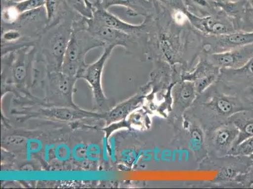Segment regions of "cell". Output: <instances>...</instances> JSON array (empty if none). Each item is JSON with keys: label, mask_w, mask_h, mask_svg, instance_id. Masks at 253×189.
<instances>
[{"label": "cell", "mask_w": 253, "mask_h": 189, "mask_svg": "<svg viewBox=\"0 0 253 189\" xmlns=\"http://www.w3.org/2000/svg\"><path fill=\"white\" fill-rule=\"evenodd\" d=\"M47 26V18L44 7L22 13L15 24L10 25L21 32L23 36L36 46L40 36Z\"/></svg>", "instance_id": "14"}, {"label": "cell", "mask_w": 253, "mask_h": 189, "mask_svg": "<svg viewBox=\"0 0 253 189\" xmlns=\"http://www.w3.org/2000/svg\"><path fill=\"white\" fill-rule=\"evenodd\" d=\"M185 12L191 26L206 36H220L236 32L233 24L221 9L214 14L199 17L190 12L187 8Z\"/></svg>", "instance_id": "10"}, {"label": "cell", "mask_w": 253, "mask_h": 189, "mask_svg": "<svg viewBox=\"0 0 253 189\" xmlns=\"http://www.w3.org/2000/svg\"><path fill=\"white\" fill-rule=\"evenodd\" d=\"M15 115L21 119H45L55 121L73 122L84 119H103L105 112H92L81 109L80 107L72 108L32 105L23 110L14 111Z\"/></svg>", "instance_id": "6"}, {"label": "cell", "mask_w": 253, "mask_h": 189, "mask_svg": "<svg viewBox=\"0 0 253 189\" xmlns=\"http://www.w3.org/2000/svg\"><path fill=\"white\" fill-rule=\"evenodd\" d=\"M13 4L20 13L44 7L45 0H12Z\"/></svg>", "instance_id": "24"}, {"label": "cell", "mask_w": 253, "mask_h": 189, "mask_svg": "<svg viewBox=\"0 0 253 189\" xmlns=\"http://www.w3.org/2000/svg\"><path fill=\"white\" fill-rule=\"evenodd\" d=\"M201 41L202 52L206 54L225 52L253 44V30L236 31L220 36L201 34Z\"/></svg>", "instance_id": "11"}, {"label": "cell", "mask_w": 253, "mask_h": 189, "mask_svg": "<svg viewBox=\"0 0 253 189\" xmlns=\"http://www.w3.org/2000/svg\"><path fill=\"white\" fill-rule=\"evenodd\" d=\"M77 13L70 9L58 21L47 26L37 41L36 61L44 64L46 70L61 71Z\"/></svg>", "instance_id": "2"}, {"label": "cell", "mask_w": 253, "mask_h": 189, "mask_svg": "<svg viewBox=\"0 0 253 189\" xmlns=\"http://www.w3.org/2000/svg\"><path fill=\"white\" fill-rule=\"evenodd\" d=\"M7 1V0H1V3H3V2H5Z\"/></svg>", "instance_id": "30"}, {"label": "cell", "mask_w": 253, "mask_h": 189, "mask_svg": "<svg viewBox=\"0 0 253 189\" xmlns=\"http://www.w3.org/2000/svg\"><path fill=\"white\" fill-rule=\"evenodd\" d=\"M87 26L89 32L101 41L104 47L115 45L125 48L126 51H132L135 47L143 45L146 47V34L141 35L128 34L117 31L105 25L97 24L91 18H87Z\"/></svg>", "instance_id": "9"}, {"label": "cell", "mask_w": 253, "mask_h": 189, "mask_svg": "<svg viewBox=\"0 0 253 189\" xmlns=\"http://www.w3.org/2000/svg\"><path fill=\"white\" fill-rule=\"evenodd\" d=\"M253 109V92L236 89L219 80L197 94L185 116L206 132L228 121L236 113Z\"/></svg>", "instance_id": "1"}, {"label": "cell", "mask_w": 253, "mask_h": 189, "mask_svg": "<svg viewBox=\"0 0 253 189\" xmlns=\"http://www.w3.org/2000/svg\"><path fill=\"white\" fill-rule=\"evenodd\" d=\"M91 18L98 24L105 25L128 34L141 35L146 34L148 31V24L146 20H144L141 24H130L121 19L108 10L94 9Z\"/></svg>", "instance_id": "17"}, {"label": "cell", "mask_w": 253, "mask_h": 189, "mask_svg": "<svg viewBox=\"0 0 253 189\" xmlns=\"http://www.w3.org/2000/svg\"><path fill=\"white\" fill-rule=\"evenodd\" d=\"M209 161L213 163L215 167L220 170L217 177L220 181H227L236 178L238 175L249 170L253 165L250 156L227 155L222 158H209Z\"/></svg>", "instance_id": "15"}, {"label": "cell", "mask_w": 253, "mask_h": 189, "mask_svg": "<svg viewBox=\"0 0 253 189\" xmlns=\"http://www.w3.org/2000/svg\"><path fill=\"white\" fill-rule=\"evenodd\" d=\"M44 8L47 18V26L58 21L64 13L73 9L66 0H45Z\"/></svg>", "instance_id": "22"}, {"label": "cell", "mask_w": 253, "mask_h": 189, "mask_svg": "<svg viewBox=\"0 0 253 189\" xmlns=\"http://www.w3.org/2000/svg\"><path fill=\"white\" fill-rule=\"evenodd\" d=\"M202 56L209 64L218 68L236 70L253 58V44L219 53L206 54L202 52Z\"/></svg>", "instance_id": "13"}, {"label": "cell", "mask_w": 253, "mask_h": 189, "mask_svg": "<svg viewBox=\"0 0 253 189\" xmlns=\"http://www.w3.org/2000/svg\"><path fill=\"white\" fill-rule=\"evenodd\" d=\"M101 47H104V45L88 30L87 18L77 13L73 20L72 34L61 71L77 78L78 74L86 66L85 59L87 54L91 50Z\"/></svg>", "instance_id": "4"}, {"label": "cell", "mask_w": 253, "mask_h": 189, "mask_svg": "<svg viewBox=\"0 0 253 189\" xmlns=\"http://www.w3.org/2000/svg\"><path fill=\"white\" fill-rule=\"evenodd\" d=\"M205 144L210 158H222L229 155L237 144L239 131L235 124L227 121L206 131Z\"/></svg>", "instance_id": "8"}, {"label": "cell", "mask_w": 253, "mask_h": 189, "mask_svg": "<svg viewBox=\"0 0 253 189\" xmlns=\"http://www.w3.org/2000/svg\"><path fill=\"white\" fill-rule=\"evenodd\" d=\"M253 154V137L248 138L234 146L229 155L250 156Z\"/></svg>", "instance_id": "25"}, {"label": "cell", "mask_w": 253, "mask_h": 189, "mask_svg": "<svg viewBox=\"0 0 253 189\" xmlns=\"http://www.w3.org/2000/svg\"><path fill=\"white\" fill-rule=\"evenodd\" d=\"M144 97L142 94H136L105 112L103 120L105 121L106 126L125 121L130 114L141 105Z\"/></svg>", "instance_id": "20"}, {"label": "cell", "mask_w": 253, "mask_h": 189, "mask_svg": "<svg viewBox=\"0 0 253 189\" xmlns=\"http://www.w3.org/2000/svg\"><path fill=\"white\" fill-rule=\"evenodd\" d=\"M233 182L244 188H253V165L248 172L238 175Z\"/></svg>", "instance_id": "26"}, {"label": "cell", "mask_w": 253, "mask_h": 189, "mask_svg": "<svg viewBox=\"0 0 253 189\" xmlns=\"http://www.w3.org/2000/svg\"><path fill=\"white\" fill-rule=\"evenodd\" d=\"M197 96L196 87L194 82L184 81L174 87L172 92L173 97V114L180 116L194 103Z\"/></svg>", "instance_id": "19"}, {"label": "cell", "mask_w": 253, "mask_h": 189, "mask_svg": "<svg viewBox=\"0 0 253 189\" xmlns=\"http://www.w3.org/2000/svg\"><path fill=\"white\" fill-rule=\"evenodd\" d=\"M77 80V77L66 75L61 71L46 70L43 80L45 98L39 100L32 96L30 100L34 102V105L78 108L73 100Z\"/></svg>", "instance_id": "5"}, {"label": "cell", "mask_w": 253, "mask_h": 189, "mask_svg": "<svg viewBox=\"0 0 253 189\" xmlns=\"http://www.w3.org/2000/svg\"><path fill=\"white\" fill-rule=\"evenodd\" d=\"M117 47L115 45L106 46L100 57L93 63L86 66L78 75V79L86 81L93 92L94 103L96 110L99 112H106L112 109L111 101L106 97L102 88V74L108 59L111 56L113 50Z\"/></svg>", "instance_id": "7"}, {"label": "cell", "mask_w": 253, "mask_h": 189, "mask_svg": "<svg viewBox=\"0 0 253 189\" xmlns=\"http://www.w3.org/2000/svg\"><path fill=\"white\" fill-rule=\"evenodd\" d=\"M66 1L76 12L86 18L92 17L93 3L90 0H66Z\"/></svg>", "instance_id": "23"}, {"label": "cell", "mask_w": 253, "mask_h": 189, "mask_svg": "<svg viewBox=\"0 0 253 189\" xmlns=\"http://www.w3.org/2000/svg\"><path fill=\"white\" fill-rule=\"evenodd\" d=\"M36 56V46H32L2 55V81L6 82L3 88L6 87V91L31 96L29 89L35 77Z\"/></svg>", "instance_id": "3"}, {"label": "cell", "mask_w": 253, "mask_h": 189, "mask_svg": "<svg viewBox=\"0 0 253 189\" xmlns=\"http://www.w3.org/2000/svg\"><path fill=\"white\" fill-rule=\"evenodd\" d=\"M213 3L231 19L236 31L253 30V9L247 0H220Z\"/></svg>", "instance_id": "12"}, {"label": "cell", "mask_w": 253, "mask_h": 189, "mask_svg": "<svg viewBox=\"0 0 253 189\" xmlns=\"http://www.w3.org/2000/svg\"><path fill=\"white\" fill-rule=\"evenodd\" d=\"M250 158H252V160L253 163V154H252V155L250 156Z\"/></svg>", "instance_id": "29"}, {"label": "cell", "mask_w": 253, "mask_h": 189, "mask_svg": "<svg viewBox=\"0 0 253 189\" xmlns=\"http://www.w3.org/2000/svg\"><path fill=\"white\" fill-rule=\"evenodd\" d=\"M157 1L169 9L185 10L186 8L185 0H157Z\"/></svg>", "instance_id": "27"}, {"label": "cell", "mask_w": 253, "mask_h": 189, "mask_svg": "<svg viewBox=\"0 0 253 189\" xmlns=\"http://www.w3.org/2000/svg\"><path fill=\"white\" fill-rule=\"evenodd\" d=\"M248 3H250V5L252 6V8L253 9V0H247Z\"/></svg>", "instance_id": "28"}, {"label": "cell", "mask_w": 253, "mask_h": 189, "mask_svg": "<svg viewBox=\"0 0 253 189\" xmlns=\"http://www.w3.org/2000/svg\"><path fill=\"white\" fill-rule=\"evenodd\" d=\"M93 9L108 10L113 6H124L126 8L128 17L143 16L146 17L153 14L155 5L153 0H95Z\"/></svg>", "instance_id": "16"}, {"label": "cell", "mask_w": 253, "mask_h": 189, "mask_svg": "<svg viewBox=\"0 0 253 189\" xmlns=\"http://www.w3.org/2000/svg\"><path fill=\"white\" fill-rule=\"evenodd\" d=\"M229 121L235 124L239 130V135L237 144L248 138L253 137V109L236 113Z\"/></svg>", "instance_id": "21"}, {"label": "cell", "mask_w": 253, "mask_h": 189, "mask_svg": "<svg viewBox=\"0 0 253 189\" xmlns=\"http://www.w3.org/2000/svg\"><path fill=\"white\" fill-rule=\"evenodd\" d=\"M218 80L236 89L253 92V57L236 70L220 69Z\"/></svg>", "instance_id": "18"}]
</instances>
